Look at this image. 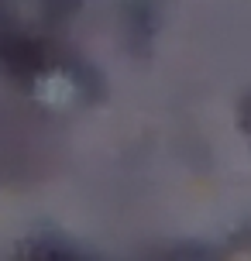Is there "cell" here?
Returning <instances> with one entry per match:
<instances>
[{
    "label": "cell",
    "instance_id": "obj_3",
    "mask_svg": "<svg viewBox=\"0 0 251 261\" xmlns=\"http://www.w3.org/2000/svg\"><path fill=\"white\" fill-rule=\"evenodd\" d=\"M4 14H7V0H0V17H4Z\"/></svg>",
    "mask_w": 251,
    "mask_h": 261
},
{
    "label": "cell",
    "instance_id": "obj_2",
    "mask_svg": "<svg viewBox=\"0 0 251 261\" xmlns=\"http://www.w3.org/2000/svg\"><path fill=\"white\" fill-rule=\"evenodd\" d=\"M72 11H80V0H45V17L48 21H62Z\"/></svg>",
    "mask_w": 251,
    "mask_h": 261
},
{
    "label": "cell",
    "instance_id": "obj_1",
    "mask_svg": "<svg viewBox=\"0 0 251 261\" xmlns=\"http://www.w3.org/2000/svg\"><path fill=\"white\" fill-rule=\"evenodd\" d=\"M55 65H59V52L48 41L0 24V72L11 83L28 86L38 76H45L48 69H55Z\"/></svg>",
    "mask_w": 251,
    "mask_h": 261
}]
</instances>
